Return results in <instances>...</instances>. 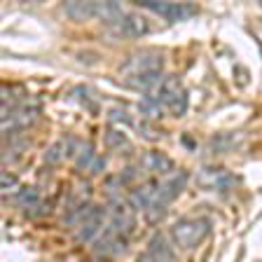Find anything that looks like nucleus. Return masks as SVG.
Returning <instances> with one entry per match:
<instances>
[{"label": "nucleus", "instance_id": "1a4fd4ad", "mask_svg": "<svg viewBox=\"0 0 262 262\" xmlns=\"http://www.w3.org/2000/svg\"><path fill=\"white\" fill-rule=\"evenodd\" d=\"M94 251L98 255H105V257H115V255H122L126 251V236H122L117 229L113 227H105V232L94 241Z\"/></svg>", "mask_w": 262, "mask_h": 262}, {"label": "nucleus", "instance_id": "0eeeda50", "mask_svg": "<svg viewBox=\"0 0 262 262\" xmlns=\"http://www.w3.org/2000/svg\"><path fill=\"white\" fill-rule=\"evenodd\" d=\"M35 120H38V108L35 105H16L7 115H3V131L7 136H12L14 131L31 126Z\"/></svg>", "mask_w": 262, "mask_h": 262}, {"label": "nucleus", "instance_id": "6e6552de", "mask_svg": "<svg viewBox=\"0 0 262 262\" xmlns=\"http://www.w3.org/2000/svg\"><path fill=\"white\" fill-rule=\"evenodd\" d=\"M75 164L80 171H87V173H101L105 166V159L98 157L94 145L89 141H77V147H75Z\"/></svg>", "mask_w": 262, "mask_h": 262}, {"label": "nucleus", "instance_id": "412c9836", "mask_svg": "<svg viewBox=\"0 0 262 262\" xmlns=\"http://www.w3.org/2000/svg\"><path fill=\"white\" fill-rule=\"evenodd\" d=\"M260 7H262V0H260Z\"/></svg>", "mask_w": 262, "mask_h": 262}, {"label": "nucleus", "instance_id": "a211bd4d", "mask_svg": "<svg viewBox=\"0 0 262 262\" xmlns=\"http://www.w3.org/2000/svg\"><path fill=\"white\" fill-rule=\"evenodd\" d=\"M14 204L24 211H31V208H38L40 206V194L33 187H24L14 194Z\"/></svg>", "mask_w": 262, "mask_h": 262}, {"label": "nucleus", "instance_id": "4468645a", "mask_svg": "<svg viewBox=\"0 0 262 262\" xmlns=\"http://www.w3.org/2000/svg\"><path fill=\"white\" fill-rule=\"evenodd\" d=\"M141 164L147 171H155V173H166V176L173 173V162L162 152H145L141 159Z\"/></svg>", "mask_w": 262, "mask_h": 262}, {"label": "nucleus", "instance_id": "aec40b11", "mask_svg": "<svg viewBox=\"0 0 262 262\" xmlns=\"http://www.w3.org/2000/svg\"><path fill=\"white\" fill-rule=\"evenodd\" d=\"M14 183H16V180L12 178L10 173H3V190H10V187L14 185Z\"/></svg>", "mask_w": 262, "mask_h": 262}, {"label": "nucleus", "instance_id": "f3484780", "mask_svg": "<svg viewBox=\"0 0 262 262\" xmlns=\"http://www.w3.org/2000/svg\"><path fill=\"white\" fill-rule=\"evenodd\" d=\"M68 145H73V138H63V141L54 143V145L45 152V162H47V164H59V162H63L68 155H75Z\"/></svg>", "mask_w": 262, "mask_h": 262}, {"label": "nucleus", "instance_id": "20e7f679", "mask_svg": "<svg viewBox=\"0 0 262 262\" xmlns=\"http://www.w3.org/2000/svg\"><path fill=\"white\" fill-rule=\"evenodd\" d=\"M138 5L164 16V19H169V21H183V19H187V16H192L196 12L194 5H187V3H166V0H138Z\"/></svg>", "mask_w": 262, "mask_h": 262}, {"label": "nucleus", "instance_id": "f257e3e1", "mask_svg": "<svg viewBox=\"0 0 262 262\" xmlns=\"http://www.w3.org/2000/svg\"><path fill=\"white\" fill-rule=\"evenodd\" d=\"M162 68H164V59L159 52L141 49V52H134V54L122 63V77L126 80L129 87L150 94L162 84V80H164Z\"/></svg>", "mask_w": 262, "mask_h": 262}, {"label": "nucleus", "instance_id": "6ab92c4d", "mask_svg": "<svg viewBox=\"0 0 262 262\" xmlns=\"http://www.w3.org/2000/svg\"><path fill=\"white\" fill-rule=\"evenodd\" d=\"M105 143H108L110 147H129V141H126V136L124 134H120V131H108L105 134Z\"/></svg>", "mask_w": 262, "mask_h": 262}, {"label": "nucleus", "instance_id": "2eb2a0df", "mask_svg": "<svg viewBox=\"0 0 262 262\" xmlns=\"http://www.w3.org/2000/svg\"><path fill=\"white\" fill-rule=\"evenodd\" d=\"M63 10L75 21H87V19L96 16V3H89V0H84V3H66Z\"/></svg>", "mask_w": 262, "mask_h": 262}, {"label": "nucleus", "instance_id": "f8f14e48", "mask_svg": "<svg viewBox=\"0 0 262 262\" xmlns=\"http://www.w3.org/2000/svg\"><path fill=\"white\" fill-rule=\"evenodd\" d=\"M117 31L122 35H126V38H141V35L152 31V24L147 21L143 14H124V19L117 24Z\"/></svg>", "mask_w": 262, "mask_h": 262}, {"label": "nucleus", "instance_id": "9d476101", "mask_svg": "<svg viewBox=\"0 0 262 262\" xmlns=\"http://www.w3.org/2000/svg\"><path fill=\"white\" fill-rule=\"evenodd\" d=\"M185 180L187 176L180 173V171H173V173H169L164 180H159L157 183V202L162 208H166V204L173 202L176 196L183 192V187H185Z\"/></svg>", "mask_w": 262, "mask_h": 262}, {"label": "nucleus", "instance_id": "dca6fc26", "mask_svg": "<svg viewBox=\"0 0 262 262\" xmlns=\"http://www.w3.org/2000/svg\"><path fill=\"white\" fill-rule=\"evenodd\" d=\"M96 19L117 26V24L124 19V10H122L117 3H96Z\"/></svg>", "mask_w": 262, "mask_h": 262}, {"label": "nucleus", "instance_id": "7ed1b4c3", "mask_svg": "<svg viewBox=\"0 0 262 262\" xmlns=\"http://www.w3.org/2000/svg\"><path fill=\"white\" fill-rule=\"evenodd\" d=\"M208 229H211V223L206 218H185L178 220L171 227V239L176 241V246L185 248V251H192L206 239Z\"/></svg>", "mask_w": 262, "mask_h": 262}, {"label": "nucleus", "instance_id": "ddd939ff", "mask_svg": "<svg viewBox=\"0 0 262 262\" xmlns=\"http://www.w3.org/2000/svg\"><path fill=\"white\" fill-rule=\"evenodd\" d=\"M199 183L206 187H215V190H225L229 187V183H234V178L223 169H204L199 173Z\"/></svg>", "mask_w": 262, "mask_h": 262}, {"label": "nucleus", "instance_id": "9b49d317", "mask_svg": "<svg viewBox=\"0 0 262 262\" xmlns=\"http://www.w3.org/2000/svg\"><path fill=\"white\" fill-rule=\"evenodd\" d=\"M141 262H176V255L171 251L166 236L155 234L152 239L147 241V248L141 255Z\"/></svg>", "mask_w": 262, "mask_h": 262}, {"label": "nucleus", "instance_id": "423d86ee", "mask_svg": "<svg viewBox=\"0 0 262 262\" xmlns=\"http://www.w3.org/2000/svg\"><path fill=\"white\" fill-rule=\"evenodd\" d=\"M105 218H108V208L92 206L87 218L77 225V239L80 241H96L105 232Z\"/></svg>", "mask_w": 262, "mask_h": 262}, {"label": "nucleus", "instance_id": "39448f33", "mask_svg": "<svg viewBox=\"0 0 262 262\" xmlns=\"http://www.w3.org/2000/svg\"><path fill=\"white\" fill-rule=\"evenodd\" d=\"M108 213H110V227L117 229L122 236H129L136 229V208L131 204H124L122 199H113Z\"/></svg>", "mask_w": 262, "mask_h": 262}, {"label": "nucleus", "instance_id": "f03ea898", "mask_svg": "<svg viewBox=\"0 0 262 262\" xmlns=\"http://www.w3.org/2000/svg\"><path fill=\"white\" fill-rule=\"evenodd\" d=\"M155 98L159 101L162 110H169L173 117H183L187 110V92L185 87L180 84L178 77H164L162 84H159L155 92H150Z\"/></svg>", "mask_w": 262, "mask_h": 262}]
</instances>
